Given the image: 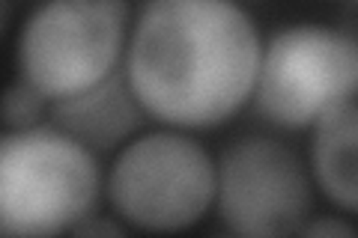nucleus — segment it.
I'll return each mask as SVG.
<instances>
[{
	"label": "nucleus",
	"mask_w": 358,
	"mask_h": 238,
	"mask_svg": "<svg viewBox=\"0 0 358 238\" xmlns=\"http://www.w3.org/2000/svg\"><path fill=\"white\" fill-rule=\"evenodd\" d=\"M260 54V27L239 0H147L122 66L152 122L209 131L251 105Z\"/></svg>",
	"instance_id": "obj_1"
},
{
	"label": "nucleus",
	"mask_w": 358,
	"mask_h": 238,
	"mask_svg": "<svg viewBox=\"0 0 358 238\" xmlns=\"http://www.w3.org/2000/svg\"><path fill=\"white\" fill-rule=\"evenodd\" d=\"M105 170L93 152L54 122L0 134V232L51 238L99 211Z\"/></svg>",
	"instance_id": "obj_2"
},
{
	"label": "nucleus",
	"mask_w": 358,
	"mask_h": 238,
	"mask_svg": "<svg viewBox=\"0 0 358 238\" xmlns=\"http://www.w3.org/2000/svg\"><path fill=\"white\" fill-rule=\"evenodd\" d=\"M218 158L182 128L141 131L105 173L110 211L134 232H185L215 206Z\"/></svg>",
	"instance_id": "obj_3"
},
{
	"label": "nucleus",
	"mask_w": 358,
	"mask_h": 238,
	"mask_svg": "<svg viewBox=\"0 0 358 238\" xmlns=\"http://www.w3.org/2000/svg\"><path fill=\"white\" fill-rule=\"evenodd\" d=\"M129 0H42L15 39V75L48 101L84 93L126 63Z\"/></svg>",
	"instance_id": "obj_4"
},
{
	"label": "nucleus",
	"mask_w": 358,
	"mask_h": 238,
	"mask_svg": "<svg viewBox=\"0 0 358 238\" xmlns=\"http://www.w3.org/2000/svg\"><path fill=\"white\" fill-rule=\"evenodd\" d=\"M355 96V63L338 27L301 21L263 42L251 107L266 126L310 131Z\"/></svg>",
	"instance_id": "obj_5"
},
{
	"label": "nucleus",
	"mask_w": 358,
	"mask_h": 238,
	"mask_svg": "<svg viewBox=\"0 0 358 238\" xmlns=\"http://www.w3.org/2000/svg\"><path fill=\"white\" fill-rule=\"evenodd\" d=\"M313 200L310 164L289 143L245 134L221 149L215 214L230 232L248 238L299 235L313 218Z\"/></svg>",
	"instance_id": "obj_6"
},
{
	"label": "nucleus",
	"mask_w": 358,
	"mask_h": 238,
	"mask_svg": "<svg viewBox=\"0 0 358 238\" xmlns=\"http://www.w3.org/2000/svg\"><path fill=\"white\" fill-rule=\"evenodd\" d=\"M48 119L66 134H72L75 140L90 146L93 152L105 155L122 149L131 137H138L150 113L134 96L126 66H122L84 93L51 101Z\"/></svg>",
	"instance_id": "obj_7"
},
{
	"label": "nucleus",
	"mask_w": 358,
	"mask_h": 238,
	"mask_svg": "<svg viewBox=\"0 0 358 238\" xmlns=\"http://www.w3.org/2000/svg\"><path fill=\"white\" fill-rule=\"evenodd\" d=\"M313 185L338 211L358 218V101H346L310 128Z\"/></svg>",
	"instance_id": "obj_8"
},
{
	"label": "nucleus",
	"mask_w": 358,
	"mask_h": 238,
	"mask_svg": "<svg viewBox=\"0 0 358 238\" xmlns=\"http://www.w3.org/2000/svg\"><path fill=\"white\" fill-rule=\"evenodd\" d=\"M48 113H51V101L36 87L18 75L9 81L3 96V131L33 128L39 122H48Z\"/></svg>",
	"instance_id": "obj_9"
},
{
	"label": "nucleus",
	"mask_w": 358,
	"mask_h": 238,
	"mask_svg": "<svg viewBox=\"0 0 358 238\" xmlns=\"http://www.w3.org/2000/svg\"><path fill=\"white\" fill-rule=\"evenodd\" d=\"M299 235H358V226L343 221L341 214H313V218L301 226Z\"/></svg>",
	"instance_id": "obj_10"
},
{
	"label": "nucleus",
	"mask_w": 358,
	"mask_h": 238,
	"mask_svg": "<svg viewBox=\"0 0 358 238\" xmlns=\"http://www.w3.org/2000/svg\"><path fill=\"white\" fill-rule=\"evenodd\" d=\"M343 42L350 45V54H352V63H355V77H358V0H343V9L338 15V24Z\"/></svg>",
	"instance_id": "obj_11"
},
{
	"label": "nucleus",
	"mask_w": 358,
	"mask_h": 238,
	"mask_svg": "<svg viewBox=\"0 0 358 238\" xmlns=\"http://www.w3.org/2000/svg\"><path fill=\"white\" fill-rule=\"evenodd\" d=\"M239 3H248V0H239Z\"/></svg>",
	"instance_id": "obj_12"
}]
</instances>
